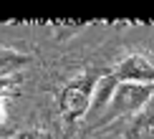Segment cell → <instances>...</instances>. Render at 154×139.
Listing matches in <instances>:
<instances>
[{"label":"cell","mask_w":154,"mask_h":139,"mask_svg":"<svg viewBox=\"0 0 154 139\" xmlns=\"http://www.w3.org/2000/svg\"><path fill=\"white\" fill-rule=\"evenodd\" d=\"M3 116H5V104H3V99H0V122H3Z\"/></svg>","instance_id":"7"},{"label":"cell","mask_w":154,"mask_h":139,"mask_svg":"<svg viewBox=\"0 0 154 139\" xmlns=\"http://www.w3.org/2000/svg\"><path fill=\"white\" fill-rule=\"evenodd\" d=\"M124 137L126 139H154V96L139 114L124 119Z\"/></svg>","instance_id":"4"},{"label":"cell","mask_w":154,"mask_h":139,"mask_svg":"<svg viewBox=\"0 0 154 139\" xmlns=\"http://www.w3.org/2000/svg\"><path fill=\"white\" fill-rule=\"evenodd\" d=\"M99 73H79L61 88L58 94V114L66 124H76L83 116H88L91 109V96Z\"/></svg>","instance_id":"1"},{"label":"cell","mask_w":154,"mask_h":139,"mask_svg":"<svg viewBox=\"0 0 154 139\" xmlns=\"http://www.w3.org/2000/svg\"><path fill=\"white\" fill-rule=\"evenodd\" d=\"M15 139H48L46 131H23V134H18Z\"/></svg>","instance_id":"6"},{"label":"cell","mask_w":154,"mask_h":139,"mask_svg":"<svg viewBox=\"0 0 154 139\" xmlns=\"http://www.w3.org/2000/svg\"><path fill=\"white\" fill-rule=\"evenodd\" d=\"M116 86H119V79L114 73H99L96 86H94V96H91V109H88V114H96V116H99L101 111H106V106L111 104V99H114Z\"/></svg>","instance_id":"5"},{"label":"cell","mask_w":154,"mask_h":139,"mask_svg":"<svg viewBox=\"0 0 154 139\" xmlns=\"http://www.w3.org/2000/svg\"><path fill=\"white\" fill-rule=\"evenodd\" d=\"M111 73L119 79V84H149V86H154V63L142 53H131L126 58H121L114 66Z\"/></svg>","instance_id":"3"},{"label":"cell","mask_w":154,"mask_h":139,"mask_svg":"<svg viewBox=\"0 0 154 139\" xmlns=\"http://www.w3.org/2000/svg\"><path fill=\"white\" fill-rule=\"evenodd\" d=\"M152 96H154V86L149 84H119L111 104H109V114L101 119L99 126H109L114 122H124V119L139 114L149 104Z\"/></svg>","instance_id":"2"}]
</instances>
